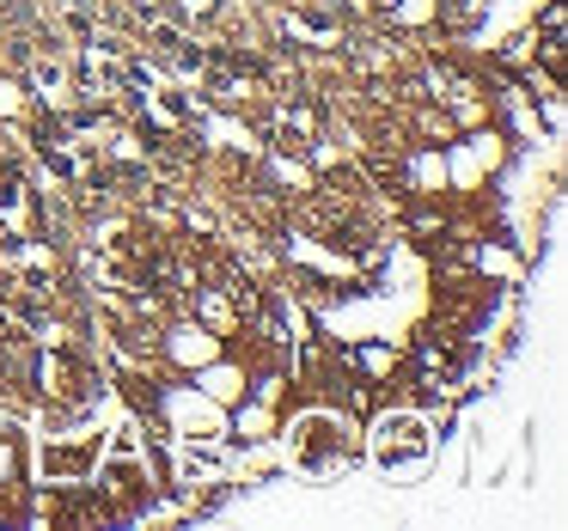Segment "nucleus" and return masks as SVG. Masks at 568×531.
I'll use <instances>...</instances> for the list:
<instances>
[{
	"label": "nucleus",
	"instance_id": "nucleus-1",
	"mask_svg": "<svg viewBox=\"0 0 568 531\" xmlns=\"http://www.w3.org/2000/svg\"><path fill=\"white\" fill-rule=\"evenodd\" d=\"M367 452H373V464L379 470H422L434 458V433H428V421L416 416V409H385L379 421H373V433H367Z\"/></svg>",
	"mask_w": 568,
	"mask_h": 531
},
{
	"label": "nucleus",
	"instance_id": "nucleus-2",
	"mask_svg": "<svg viewBox=\"0 0 568 531\" xmlns=\"http://www.w3.org/2000/svg\"><path fill=\"white\" fill-rule=\"evenodd\" d=\"M348 452H355V428H348L343 416H331V409H306V416L287 428V464L312 470V477L343 464Z\"/></svg>",
	"mask_w": 568,
	"mask_h": 531
},
{
	"label": "nucleus",
	"instance_id": "nucleus-3",
	"mask_svg": "<svg viewBox=\"0 0 568 531\" xmlns=\"http://www.w3.org/2000/svg\"><path fill=\"white\" fill-rule=\"evenodd\" d=\"M160 416H165V433H178L184 446H214L226 433V409L209 404L196 385H165V391H160Z\"/></svg>",
	"mask_w": 568,
	"mask_h": 531
},
{
	"label": "nucleus",
	"instance_id": "nucleus-4",
	"mask_svg": "<svg viewBox=\"0 0 568 531\" xmlns=\"http://www.w3.org/2000/svg\"><path fill=\"white\" fill-rule=\"evenodd\" d=\"M99 440H68V433H50L38 452V470L43 482H62V489H74V482H87L92 470H99Z\"/></svg>",
	"mask_w": 568,
	"mask_h": 531
},
{
	"label": "nucleus",
	"instance_id": "nucleus-5",
	"mask_svg": "<svg viewBox=\"0 0 568 531\" xmlns=\"http://www.w3.org/2000/svg\"><path fill=\"white\" fill-rule=\"evenodd\" d=\"M221 343H226V336H214L209 324H196V318H190V324H172V330L160 336L165 360H172V367L184 372V379H190L196 367H209V360L221 355Z\"/></svg>",
	"mask_w": 568,
	"mask_h": 531
},
{
	"label": "nucleus",
	"instance_id": "nucleus-6",
	"mask_svg": "<svg viewBox=\"0 0 568 531\" xmlns=\"http://www.w3.org/2000/svg\"><path fill=\"white\" fill-rule=\"evenodd\" d=\"M190 385H196L202 397H209V404H221V409H233L239 397L251 391V372L239 367V360H226V355H214L209 367H196L190 372Z\"/></svg>",
	"mask_w": 568,
	"mask_h": 531
},
{
	"label": "nucleus",
	"instance_id": "nucleus-7",
	"mask_svg": "<svg viewBox=\"0 0 568 531\" xmlns=\"http://www.w3.org/2000/svg\"><path fill=\"white\" fill-rule=\"evenodd\" d=\"M226 433H239L245 446H270L275 433H282V421H275V404H263V397H239L233 409H226Z\"/></svg>",
	"mask_w": 568,
	"mask_h": 531
},
{
	"label": "nucleus",
	"instance_id": "nucleus-8",
	"mask_svg": "<svg viewBox=\"0 0 568 531\" xmlns=\"http://www.w3.org/2000/svg\"><path fill=\"white\" fill-rule=\"evenodd\" d=\"M409 190H416V196H440L446 190V153L440 147H422L416 160H409Z\"/></svg>",
	"mask_w": 568,
	"mask_h": 531
},
{
	"label": "nucleus",
	"instance_id": "nucleus-9",
	"mask_svg": "<svg viewBox=\"0 0 568 531\" xmlns=\"http://www.w3.org/2000/svg\"><path fill=\"white\" fill-rule=\"evenodd\" d=\"M440 153H446V190H477L483 184V172H489V165H483L465 141H458V147H440Z\"/></svg>",
	"mask_w": 568,
	"mask_h": 531
},
{
	"label": "nucleus",
	"instance_id": "nucleus-10",
	"mask_svg": "<svg viewBox=\"0 0 568 531\" xmlns=\"http://www.w3.org/2000/svg\"><path fill=\"white\" fill-rule=\"evenodd\" d=\"M196 324H209L214 336H226V330H233V312H226V299L202 294V299H196Z\"/></svg>",
	"mask_w": 568,
	"mask_h": 531
},
{
	"label": "nucleus",
	"instance_id": "nucleus-11",
	"mask_svg": "<svg viewBox=\"0 0 568 531\" xmlns=\"http://www.w3.org/2000/svg\"><path fill=\"white\" fill-rule=\"evenodd\" d=\"M440 13V0H392V19L397 25H428Z\"/></svg>",
	"mask_w": 568,
	"mask_h": 531
},
{
	"label": "nucleus",
	"instance_id": "nucleus-12",
	"mask_svg": "<svg viewBox=\"0 0 568 531\" xmlns=\"http://www.w3.org/2000/svg\"><path fill=\"white\" fill-rule=\"evenodd\" d=\"M465 147L477 153L483 165H501V135H489V129H477V135H465Z\"/></svg>",
	"mask_w": 568,
	"mask_h": 531
},
{
	"label": "nucleus",
	"instance_id": "nucleus-13",
	"mask_svg": "<svg viewBox=\"0 0 568 531\" xmlns=\"http://www.w3.org/2000/svg\"><path fill=\"white\" fill-rule=\"evenodd\" d=\"M251 397H263V404H282V397H287V379H282V372H263V379H251Z\"/></svg>",
	"mask_w": 568,
	"mask_h": 531
},
{
	"label": "nucleus",
	"instance_id": "nucleus-14",
	"mask_svg": "<svg viewBox=\"0 0 568 531\" xmlns=\"http://www.w3.org/2000/svg\"><path fill=\"white\" fill-rule=\"evenodd\" d=\"M13 458H19V433L0 421V477H13Z\"/></svg>",
	"mask_w": 568,
	"mask_h": 531
},
{
	"label": "nucleus",
	"instance_id": "nucleus-15",
	"mask_svg": "<svg viewBox=\"0 0 568 531\" xmlns=\"http://www.w3.org/2000/svg\"><path fill=\"white\" fill-rule=\"evenodd\" d=\"M483 269H495V275H514V257H507V251H483Z\"/></svg>",
	"mask_w": 568,
	"mask_h": 531
}]
</instances>
